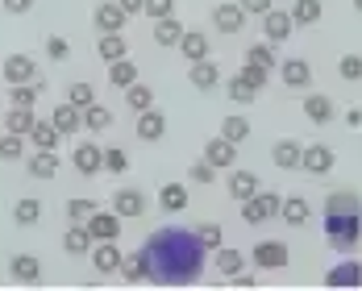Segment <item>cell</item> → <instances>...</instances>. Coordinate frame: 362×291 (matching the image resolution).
Returning <instances> with one entry per match:
<instances>
[{"instance_id":"cell-32","label":"cell","mask_w":362,"mask_h":291,"mask_svg":"<svg viewBox=\"0 0 362 291\" xmlns=\"http://www.w3.org/2000/svg\"><path fill=\"white\" fill-rule=\"evenodd\" d=\"M25 142H34V150H59L63 142V133L50 125V121H34V129L25 133Z\"/></svg>"},{"instance_id":"cell-13","label":"cell","mask_w":362,"mask_h":291,"mask_svg":"<svg viewBox=\"0 0 362 291\" xmlns=\"http://www.w3.org/2000/svg\"><path fill=\"white\" fill-rule=\"evenodd\" d=\"M34 71H37V63L30 54H8V59L0 63V75H4L8 88H13V83H34Z\"/></svg>"},{"instance_id":"cell-36","label":"cell","mask_w":362,"mask_h":291,"mask_svg":"<svg viewBox=\"0 0 362 291\" xmlns=\"http://www.w3.org/2000/svg\"><path fill=\"white\" fill-rule=\"evenodd\" d=\"M246 63H258V67H267V71H275V67H279V54H275V42H254V46H246Z\"/></svg>"},{"instance_id":"cell-15","label":"cell","mask_w":362,"mask_h":291,"mask_svg":"<svg viewBox=\"0 0 362 291\" xmlns=\"http://www.w3.org/2000/svg\"><path fill=\"white\" fill-rule=\"evenodd\" d=\"M204 162H213L217 171H233V162H238V142H229V138H209Z\"/></svg>"},{"instance_id":"cell-21","label":"cell","mask_w":362,"mask_h":291,"mask_svg":"<svg viewBox=\"0 0 362 291\" xmlns=\"http://www.w3.org/2000/svg\"><path fill=\"white\" fill-rule=\"evenodd\" d=\"M121 250H117V242H92V266L100 271V275H112V271H121Z\"/></svg>"},{"instance_id":"cell-51","label":"cell","mask_w":362,"mask_h":291,"mask_svg":"<svg viewBox=\"0 0 362 291\" xmlns=\"http://www.w3.org/2000/svg\"><path fill=\"white\" fill-rule=\"evenodd\" d=\"M105 171H109V175L129 171V154H125V150H117V146H109V150H105Z\"/></svg>"},{"instance_id":"cell-4","label":"cell","mask_w":362,"mask_h":291,"mask_svg":"<svg viewBox=\"0 0 362 291\" xmlns=\"http://www.w3.org/2000/svg\"><path fill=\"white\" fill-rule=\"evenodd\" d=\"M250 262L258 266V271H284L291 262V250L288 242H279V237H267V242H258L250 250Z\"/></svg>"},{"instance_id":"cell-53","label":"cell","mask_w":362,"mask_h":291,"mask_svg":"<svg viewBox=\"0 0 362 291\" xmlns=\"http://www.w3.org/2000/svg\"><path fill=\"white\" fill-rule=\"evenodd\" d=\"M142 13L146 17H154V21H158V17H171V13H175V0H146Z\"/></svg>"},{"instance_id":"cell-27","label":"cell","mask_w":362,"mask_h":291,"mask_svg":"<svg viewBox=\"0 0 362 291\" xmlns=\"http://www.w3.org/2000/svg\"><path fill=\"white\" fill-rule=\"evenodd\" d=\"M187 200H192V196H187V183H163V187H158V208H163V213H183Z\"/></svg>"},{"instance_id":"cell-31","label":"cell","mask_w":362,"mask_h":291,"mask_svg":"<svg viewBox=\"0 0 362 291\" xmlns=\"http://www.w3.org/2000/svg\"><path fill=\"white\" fill-rule=\"evenodd\" d=\"M125 283H146L150 279V266H146V254L142 250H134V254H125L121 258V271H117Z\"/></svg>"},{"instance_id":"cell-38","label":"cell","mask_w":362,"mask_h":291,"mask_svg":"<svg viewBox=\"0 0 362 291\" xmlns=\"http://www.w3.org/2000/svg\"><path fill=\"white\" fill-rule=\"evenodd\" d=\"M279 217L288 220L291 229H300V225L308 220V200H304V196H288V200L279 204Z\"/></svg>"},{"instance_id":"cell-19","label":"cell","mask_w":362,"mask_h":291,"mask_svg":"<svg viewBox=\"0 0 362 291\" xmlns=\"http://www.w3.org/2000/svg\"><path fill=\"white\" fill-rule=\"evenodd\" d=\"M187 83L196 88V92H213L221 83V67L213 59H200V63H192V71H187Z\"/></svg>"},{"instance_id":"cell-34","label":"cell","mask_w":362,"mask_h":291,"mask_svg":"<svg viewBox=\"0 0 362 291\" xmlns=\"http://www.w3.org/2000/svg\"><path fill=\"white\" fill-rule=\"evenodd\" d=\"M13 220H17L21 229H34L37 220H42V200H34V196L17 200V204H13Z\"/></svg>"},{"instance_id":"cell-12","label":"cell","mask_w":362,"mask_h":291,"mask_svg":"<svg viewBox=\"0 0 362 291\" xmlns=\"http://www.w3.org/2000/svg\"><path fill=\"white\" fill-rule=\"evenodd\" d=\"M83 225H88V233H92L96 242H117V237H121V217H117L112 208H109V213H105V208H96Z\"/></svg>"},{"instance_id":"cell-20","label":"cell","mask_w":362,"mask_h":291,"mask_svg":"<svg viewBox=\"0 0 362 291\" xmlns=\"http://www.w3.org/2000/svg\"><path fill=\"white\" fill-rule=\"evenodd\" d=\"M304 117H308L313 125H329V121L337 117V105H333L329 96H321V92H308V96H304Z\"/></svg>"},{"instance_id":"cell-39","label":"cell","mask_w":362,"mask_h":291,"mask_svg":"<svg viewBox=\"0 0 362 291\" xmlns=\"http://www.w3.org/2000/svg\"><path fill=\"white\" fill-rule=\"evenodd\" d=\"M34 121H37L34 109H17V105H13V109L4 112V129H8V133H21V138L34 129Z\"/></svg>"},{"instance_id":"cell-29","label":"cell","mask_w":362,"mask_h":291,"mask_svg":"<svg viewBox=\"0 0 362 291\" xmlns=\"http://www.w3.org/2000/svg\"><path fill=\"white\" fill-rule=\"evenodd\" d=\"M154 42H158V46H163V50H171V46H180V37H183V25H180V17H175V13H171V17H158V21H154Z\"/></svg>"},{"instance_id":"cell-1","label":"cell","mask_w":362,"mask_h":291,"mask_svg":"<svg viewBox=\"0 0 362 291\" xmlns=\"http://www.w3.org/2000/svg\"><path fill=\"white\" fill-rule=\"evenodd\" d=\"M142 254H146V266H150V279L146 283L187 287V283L200 279L209 250H204V242H200L196 229H187V225H163V229H154L146 237Z\"/></svg>"},{"instance_id":"cell-46","label":"cell","mask_w":362,"mask_h":291,"mask_svg":"<svg viewBox=\"0 0 362 291\" xmlns=\"http://www.w3.org/2000/svg\"><path fill=\"white\" fill-rule=\"evenodd\" d=\"M196 233H200L204 250H217V246H225V229H221L217 220H204V225H196Z\"/></svg>"},{"instance_id":"cell-40","label":"cell","mask_w":362,"mask_h":291,"mask_svg":"<svg viewBox=\"0 0 362 291\" xmlns=\"http://www.w3.org/2000/svg\"><path fill=\"white\" fill-rule=\"evenodd\" d=\"M112 125V112L105 109V105H100V100H96V105H88V109H83V129H88V133H105V129H109Z\"/></svg>"},{"instance_id":"cell-2","label":"cell","mask_w":362,"mask_h":291,"mask_svg":"<svg viewBox=\"0 0 362 291\" xmlns=\"http://www.w3.org/2000/svg\"><path fill=\"white\" fill-rule=\"evenodd\" d=\"M325 237L333 250L350 254L362 242V213H333V217H325Z\"/></svg>"},{"instance_id":"cell-45","label":"cell","mask_w":362,"mask_h":291,"mask_svg":"<svg viewBox=\"0 0 362 291\" xmlns=\"http://www.w3.org/2000/svg\"><path fill=\"white\" fill-rule=\"evenodd\" d=\"M225 96H229L233 105H250V100H254V96H258V92H254V88H250V83H246V79H238V75H233V79L225 83Z\"/></svg>"},{"instance_id":"cell-26","label":"cell","mask_w":362,"mask_h":291,"mask_svg":"<svg viewBox=\"0 0 362 291\" xmlns=\"http://www.w3.org/2000/svg\"><path fill=\"white\" fill-rule=\"evenodd\" d=\"M209 50H213V42L200 34V30H183L180 37V54L187 63H200V59H209Z\"/></svg>"},{"instance_id":"cell-41","label":"cell","mask_w":362,"mask_h":291,"mask_svg":"<svg viewBox=\"0 0 362 291\" xmlns=\"http://www.w3.org/2000/svg\"><path fill=\"white\" fill-rule=\"evenodd\" d=\"M134 79H138V67L129 63V54H125V59H117V63H109V83H112V88H121V92H125Z\"/></svg>"},{"instance_id":"cell-18","label":"cell","mask_w":362,"mask_h":291,"mask_svg":"<svg viewBox=\"0 0 362 291\" xmlns=\"http://www.w3.org/2000/svg\"><path fill=\"white\" fill-rule=\"evenodd\" d=\"M325 287H362V262H354V258L337 262L325 275Z\"/></svg>"},{"instance_id":"cell-24","label":"cell","mask_w":362,"mask_h":291,"mask_svg":"<svg viewBox=\"0 0 362 291\" xmlns=\"http://www.w3.org/2000/svg\"><path fill=\"white\" fill-rule=\"evenodd\" d=\"M300 150L304 146L296 142V138H279V142L271 146V158H275L279 171H300Z\"/></svg>"},{"instance_id":"cell-7","label":"cell","mask_w":362,"mask_h":291,"mask_svg":"<svg viewBox=\"0 0 362 291\" xmlns=\"http://www.w3.org/2000/svg\"><path fill=\"white\" fill-rule=\"evenodd\" d=\"M92 21H96V30H100V34H125L129 13H125L117 0H100V4H96V13H92Z\"/></svg>"},{"instance_id":"cell-16","label":"cell","mask_w":362,"mask_h":291,"mask_svg":"<svg viewBox=\"0 0 362 291\" xmlns=\"http://www.w3.org/2000/svg\"><path fill=\"white\" fill-rule=\"evenodd\" d=\"M134 133H138L142 142H163V138H167V117L150 105L146 112H138V129H134Z\"/></svg>"},{"instance_id":"cell-25","label":"cell","mask_w":362,"mask_h":291,"mask_svg":"<svg viewBox=\"0 0 362 291\" xmlns=\"http://www.w3.org/2000/svg\"><path fill=\"white\" fill-rule=\"evenodd\" d=\"M258 187H262L258 171H233V175H229V200H233V204H242V200H250Z\"/></svg>"},{"instance_id":"cell-42","label":"cell","mask_w":362,"mask_h":291,"mask_svg":"<svg viewBox=\"0 0 362 291\" xmlns=\"http://www.w3.org/2000/svg\"><path fill=\"white\" fill-rule=\"evenodd\" d=\"M221 138H229V142H246V138H250V121H246L242 112H229V117L221 121Z\"/></svg>"},{"instance_id":"cell-54","label":"cell","mask_w":362,"mask_h":291,"mask_svg":"<svg viewBox=\"0 0 362 291\" xmlns=\"http://www.w3.org/2000/svg\"><path fill=\"white\" fill-rule=\"evenodd\" d=\"M238 4H242V13H246V17H262L275 0H238Z\"/></svg>"},{"instance_id":"cell-49","label":"cell","mask_w":362,"mask_h":291,"mask_svg":"<svg viewBox=\"0 0 362 291\" xmlns=\"http://www.w3.org/2000/svg\"><path fill=\"white\" fill-rule=\"evenodd\" d=\"M337 75H341L346 83H358V79H362V54H341V63H337Z\"/></svg>"},{"instance_id":"cell-5","label":"cell","mask_w":362,"mask_h":291,"mask_svg":"<svg viewBox=\"0 0 362 291\" xmlns=\"http://www.w3.org/2000/svg\"><path fill=\"white\" fill-rule=\"evenodd\" d=\"M337 167V154H333V146L325 142H313L300 150V171H308V175H329Z\"/></svg>"},{"instance_id":"cell-22","label":"cell","mask_w":362,"mask_h":291,"mask_svg":"<svg viewBox=\"0 0 362 291\" xmlns=\"http://www.w3.org/2000/svg\"><path fill=\"white\" fill-rule=\"evenodd\" d=\"M92 233H88V225H79V220H71L67 225V237H63V250L71 258H83V254H92Z\"/></svg>"},{"instance_id":"cell-30","label":"cell","mask_w":362,"mask_h":291,"mask_svg":"<svg viewBox=\"0 0 362 291\" xmlns=\"http://www.w3.org/2000/svg\"><path fill=\"white\" fill-rule=\"evenodd\" d=\"M96 54H100L105 63L125 59V54H129V37H125V34H100V37H96Z\"/></svg>"},{"instance_id":"cell-35","label":"cell","mask_w":362,"mask_h":291,"mask_svg":"<svg viewBox=\"0 0 362 291\" xmlns=\"http://www.w3.org/2000/svg\"><path fill=\"white\" fill-rule=\"evenodd\" d=\"M125 105H129L134 112H146L150 105H154V88H150V83H142V79H134V83L125 88Z\"/></svg>"},{"instance_id":"cell-23","label":"cell","mask_w":362,"mask_h":291,"mask_svg":"<svg viewBox=\"0 0 362 291\" xmlns=\"http://www.w3.org/2000/svg\"><path fill=\"white\" fill-rule=\"evenodd\" d=\"M25 171H30L34 179H54V175H59V154H54V150H34V154L25 158Z\"/></svg>"},{"instance_id":"cell-52","label":"cell","mask_w":362,"mask_h":291,"mask_svg":"<svg viewBox=\"0 0 362 291\" xmlns=\"http://www.w3.org/2000/svg\"><path fill=\"white\" fill-rule=\"evenodd\" d=\"M187 179H192V183H200V187H209V183L217 179V167H213V162H196V167L187 171Z\"/></svg>"},{"instance_id":"cell-8","label":"cell","mask_w":362,"mask_h":291,"mask_svg":"<svg viewBox=\"0 0 362 291\" xmlns=\"http://www.w3.org/2000/svg\"><path fill=\"white\" fill-rule=\"evenodd\" d=\"M71 167L79 171V175H88V179L100 175V171H105V150H100L96 142H79L71 150Z\"/></svg>"},{"instance_id":"cell-59","label":"cell","mask_w":362,"mask_h":291,"mask_svg":"<svg viewBox=\"0 0 362 291\" xmlns=\"http://www.w3.org/2000/svg\"><path fill=\"white\" fill-rule=\"evenodd\" d=\"M354 8H358V13H362V0H354Z\"/></svg>"},{"instance_id":"cell-43","label":"cell","mask_w":362,"mask_h":291,"mask_svg":"<svg viewBox=\"0 0 362 291\" xmlns=\"http://www.w3.org/2000/svg\"><path fill=\"white\" fill-rule=\"evenodd\" d=\"M67 105H75V109L83 112L88 105H96V88H92L88 79H75V83H67Z\"/></svg>"},{"instance_id":"cell-37","label":"cell","mask_w":362,"mask_h":291,"mask_svg":"<svg viewBox=\"0 0 362 291\" xmlns=\"http://www.w3.org/2000/svg\"><path fill=\"white\" fill-rule=\"evenodd\" d=\"M37 96H42V79H34V83H13L8 88V105H17V109H34Z\"/></svg>"},{"instance_id":"cell-3","label":"cell","mask_w":362,"mask_h":291,"mask_svg":"<svg viewBox=\"0 0 362 291\" xmlns=\"http://www.w3.org/2000/svg\"><path fill=\"white\" fill-rule=\"evenodd\" d=\"M279 204H284L279 191H271V187L262 191V187H258L250 200H242V220H246V225H267L271 217H279Z\"/></svg>"},{"instance_id":"cell-9","label":"cell","mask_w":362,"mask_h":291,"mask_svg":"<svg viewBox=\"0 0 362 291\" xmlns=\"http://www.w3.org/2000/svg\"><path fill=\"white\" fill-rule=\"evenodd\" d=\"M291 30H296V25H291L288 8H275V4H271V8L262 13V37H267V42H275V46H279V42H288V37H291Z\"/></svg>"},{"instance_id":"cell-10","label":"cell","mask_w":362,"mask_h":291,"mask_svg":"<svg viewBox=\"0 0 362 291\" xmlns=\"http://www.w3.org/2000/svg\"><path fill=\"white\" fill-rule=\"evenodd\" d=\"M213 30L225 34V37H233V34H242V30H246V13H242V4H238V0L213 8Z\"/></svg>"},{"instance_id":"cell-14","label":"cell","mask_w":362,"mask_h":291,"mask_svg":"<svg viewBox=\"0 0 362 291\" xmlns=\"http://www.w3.org/2000/svg\"><path fill=\"white\" fill-rule=\"evenodd\" d=\"M8 275L21 283V287H37L42 283V262L34 254H13L8 258Z\"/></svg>"},{"instance_id":"cell-48","label":"cell","mask_w":362,"mask_h":291,"mask_svg":"<svg viewBox=\"0 0 362 291\" xmlns=\"http://www.w3.org/2000/svg\"><path fill=\"white\" fill-rule=\"evenodd\" d=\"M233 75H238V79H246L254 92H262V88H267V79H271V71H267V67H258V63H246L242 71H233Z\"/></svg>"},{"instance_id":"cell-17","label":"cell","mask_w":362,"mask_h":291,"mask_svg":"<svg viewBox=\"0 0 362 291\" xmlns=\"http://www.w3.org/2000/svg\"><path fill=\"white\" fill-rule=\"evenodd\" d=\"M50 125H54L63 138H75V133L83 129V112L75 109V105H67V100H63V105H54V112H50Z\"/></svg>"},{"instance_id":"cell-44","label":"cell","mask_w":362,"mask_h":291,"mask_svg":"<svg viewBox=\"0 0 362 291\" xmlns=\"http://www.w3.org/2000/svg\"><path fill=\"white\" fill-rule=\"evenodd\" d=\"M0 162H25V138L21 133H8L0 138Z\"/></svg>"},{"instance_id":"cell-11","label":"cell","mask_w":362,"mask_h":291,"mask_svg":"<svg viewBox=\"0 0 362 291\" xmlns=\"http://www.w3.org/2000/svg\"><path fill=\"white\" fill-rule=\"evenodd\" d=\"M279 79L288 83L291 92H308V88H313V67H308V59H284V63H279Z\"/></svg>"},{"instance_id":"cell-55","label":"cell","mask_w":362,"mask_h":291,"mask_svg":"<svg viewBox=\"0 0 362 291\" xmlns=\"http://www.w3.org/2000/svg\"><path fill=\"white\" fill-rule=\"evenodd\" d=\"M30 8H34V0H4V13H13V17H21Z\"/></svg>"},{"instance_id":"cell-58","label":"cell","mask_w":362,"mask_h":291,"mask_svg":"<svg viewBox=\"0 0 362 291\" xmlns=\"http://www.w3.org/2000/svg\"><path fill=\"white\" fill-rule=\"evenodd\" d=\"M346 125H350V129H358V125H362V109H350V112H346Z\"/></svg>"},{"instance_id":"cell-50","label":"cell","mask_w":362,"mask_h":291,"mask_svg":"<svg viewBox=\"0 0 362 291\" xmlns=\"http://www.w3.org/2000/svg\"><path fill=\"white\" fill-rule=\"evenodd\" d=\"M46 59L50 63H67L71 59V42L67 37H46Z\"/></svg>"},{"instance_id":"cell-6","label":"cell","mask_w":362,"mask_h":291,"mask_svg":"<svg viewBox=\"0 0 362 291\" xmlns=\"http://www.w3.org/2000/svg\"><path fill=\"white\" fill-rule=\"evenodd\" d=\"M146 208H150V204H146L142 187H117V191H112V213L121 220H138Z\"/></svg>"},{"instance_id":"cell-33","label":"cell","mask_w":362,"mask_h":291,"mask_svg":"<svg viewBox=\"0 0 362 291\" xmlns=\"http://www.w3.org/2000/svg\"><path fill=\"white\" fill-rule=\"evenodd\" d=\"M213 266L229 279V275L246 271V254H242V250H229V246H217V250H213Z\"/></svg>"},{"instance_id":"cell-47","label":"cell","mask_w":362,"mask_h":291,"mask_svg":"<svg viewBox=\"0 0 362 291\" xmlns=\"http://www.w3.org/2000/svg\"><path fill=\"white\" fill-rule=\"evenodd\" d=\"M96 208H100V204H96V200H88V196H75V200H67V217L79 220V225H83V220L92 217Z\"/></svg>"},{"instance_id":"cell-28","label":"cell","mask_w":362,"mask_h":291,"mask_svg":"<svg viewBox=\"0 0 362 291\" xmlns=\"http://www.w3.org/2000/svg\"><path fill=\"white\" fill-rule=\"evenodd\" d=\"M288 13H291V25L308 30V25H317V21L325 17V4H321V0H296Z\"/></svg>"},{"instance_id":"cell-56","label":"cell","mask_w":362,"mask_h":291,"mask_svg":"<svg viewBox=\"0 0 362 291\" xmlns=\"http://www.w3.org/2000/svg\"><path fill=\"white\" fill-rule=\"evenodd\" d=\"M229 283H233V287H254L258 279H254V275H246V271H238V275H229Z\"/></svg>"},{"instance_id":"cell-57","label":"cell","mask_w":362,"mask_h":291,"mask_svg":"<svg viewBox=\"0 0 362 291\" xmlns=\"http://www.w3.org/2000/svg\"><path fill=\"white\" fill-rule=\"evenodd\" d=\"M117 4H121V8H125L129 17H138V13H142V4H146V0H117Z\"/></svg>"}]
</instances>
